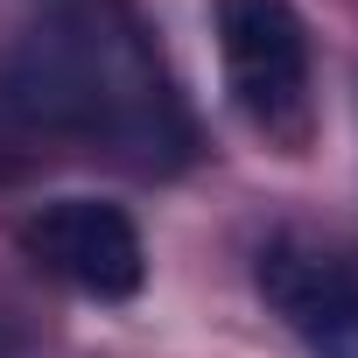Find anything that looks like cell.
Wrapping results in <instances>:
<instances>
[{"label":"cell","instance_id":"1","mask_svg":"<svg viewBox=\"0 0 358 358\" xmlns=\"http://www.w3.org/2000/svg\"><path fill=\"white\" fill-rule=\"evenodd\" d=\"M15 92L43 127L106 141L141 162L183 141L176 92L120 0H43V22L22 43Z\"/></svg>","mask_w":358,"mask_h":358},{"label":"cell","instance_id":"2","mask_svg":"<svg viewBox=\"0 0 358 358\" xmlns=\"http://www.w3.org/2000/svg\"><path fill=\"white\" fill-rule=\"evenodd\" d=\"M211 29L239 120L267 148L302 155L316 127V99H309V29L295 0H211Z\"/></svg>","mask_w":358,"mask_h":358},{"label":"cell","instance_id":"3","mask_svg":"<svg viewBox=\"0 0 358 358\" xmlns=\"http://www.w3.org/2000/svg\"><path fill=\"white\" fill-rule=\"evenodd\" d=\"M22 253L92 302H134L148 281L141 225L106 197H57L22 225Z\"/></svg>","mask_w":358,"mask_h":358},{"label":"cell","instance_id":"4","mask_svg":"<svg viewBox=\"0 0 358 358\" xmlns=\"http://www.w3.org/2000/svg\"><path fill=\"white\" fill-rule=\"evenodd\" d=\"M253 281L309 358H358V267H344L302 239H274V246H260Z\"/></svg>","mask_w":358,"mask_h":358}]
</instances>
